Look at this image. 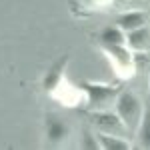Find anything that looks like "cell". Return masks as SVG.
Listing matches in <instances>:
<instances>
[{
    "mask_svg": "<svg viewBox=\"0 0 150 150\" xmlns=\"http://www.w3.org/2000/svg\"><path fill=\"white\" fill-rule=\"evenodd\" d=\"M114 112L124 122L130 136H134V132H136V128L140 124V118L144 114V104L138 98V94H134L132 90H120L118 98H116V104H114Z\"/></svg>",
    "mask_w": 150,
    "mask_h": 150,
    "instance_id": "cell-1",
    "label": "cell"
},
{
    "mask_svg": "<svg viewBox=\"0 0 150 150\" xmlns=\"http://www.w3.org/2000/svg\"><path fill=\"white\" fill-rule=\"evenodd\" d=\"M82 90L86 92V108L90 112H96V110H112L122 88L102 82H82Z\"/></svg>",
    "mask_w": 150,
    "mask_h": 150,
    "instance_id": "cell-2",
    "label": "cell"
},
{
    "mask_svg": "<svg viewBox=\"0 0 150 150\" xmlns=\"http://www.w3.org/2000/svg\"><path fill=\"white\" fill-rule=\"evenodd\" d=\"M90 122L96 128V132H100V134H114V136L130 138V132L126 130L124 122L112 110H96V112H90Z\"/></svg>",
    "mask_w": 150,
    "mask_h": 150,
    "instance_id": "cell-3",
    "label": "cell"
},
{
    "mask_svg": "<svg viewBox=\"0 0 150 150\" xmlns=\"http://www.w3.org/2000/svg\"><path fill=\"white\" fill-rule=\"evenodd\" d=\"M106 52V56H110L112 64L118 70H134V52L126 44H116V46H100Z\"/></svg>",
    "mask_w": 150,
    "mask_h": 150,
    "instance_id": "cell-4",
    "label": "cell"
},
{
    "mask_svg": "<svg viewBox=\"0 0 150 150\" xmlns=\"http://www.w3.org/2000/svg\"><path fill=\"white\" fill-rule=\"evenodd\" d=\"M116 26L122 28L124 32H130V30H136V28H142L148 24V14L138 8V10H124L116 16Z\"/></svg>",
    "mask_w": 150,
    "mask_h": 150,
    "instance_id": "cell-5",
    "label": "cell"
},
{
    "mask_svg": "<svg viewBox=\"0 0 150 150\" xmlns=\"http://www.w3.org/2000/svg\"><path fill=\"white\" fill-rule=\"evenodd\" d=\"M68 124L62 118H58L54 114H50L46 118V140L50 146H60L68 138Z\"/></svg>",
    "mask_w": 150,
    "mask_h": 150,
    "instance_id": "cell-6",
    "label": "cell"
},
{
    "mask_svg": "<svg viewBox=\"0 0 150 150\" xmlns=\"http://www.w3.org/2000/svg\"><path fill=\"white\" fill-rule=\"evenodd\" d=\"M126 46L132 52H150V24L126 32Z\"/></svg>",
    "mask_w": 150,
    "mask_h": 150,
    "instance_id": "cell-7",
    "label": "cell"
},
{
    "mask_svg": "<svg viewBox=\"0 0 150 150\" xmlns=\"http://www.w3.org/2000/svg\"><path fill=\"white\" fill-rule=\"evenodd\" d=\"M98 44L100 46H116V44H126V32L118 28L116 24L104 26L98 32Z\"/></svg>",
    "mask_w": 150,
    "mask_h": 150,
    "instance_id": "cell-8",
    "label": "cell"
},
{
    "mask_svg": "<svg viewBox=\"0 0 150 150\" xmlns=\"http://www.w3.org/2000/svg\"><path fill=\"white\" fill-rule=\"evenodd\" d=\"M134 140H136V146L144 150H150V106L144 108V114L140 118V124L134 132Z\"/></svg>",
    "mask_w": 150,
    "mask_h": 150,
    "instance_id": "cell-9",
    "label": "cell"
},
{
    "mask_svg": "<svg viewBox=\"0 0 150 150\" xmlns=\"http://www.w3.org/2000/svg\"><path fill=\"white\" fill-rule=\"evenodd\" d=\"M98 136V144L102 150H130L132 144H130V138H124V136H114V134H100L96 132Z\"/></svg>",
    "mask_w": 150,
    "mask_h": 150,
    "instance_id": "cell-10",
    "label": "cell"
},
{
    "mask_svg": "<svg viewBox=\"0 0 150 150\" xmlns=\"http://www.w3.org/2000/svg\"><path fill=\"white\" fill-rule=\"evenodd\" d=\"M64 66H66V56H64V60H60L54 68L50 70V74L46 76V82H44V86H46V90H52L54 86L58 84V80L62 78V72H64Z\"/></svg>",
    "mask_w": 150,
    "mask_h": 150,
    "instance_id": "cell-11",
    "label": "cell"
},
{
    "mask_svg": "<svg viewBox=\"0 0 150 150\" xmlns=\"http://www.w3.org/2000/svg\"><path fill=\"white\" fill-rule=\"evenodd\" d=\"M80 148H84V150H98V148H100L96 132H92V130H84V132H82Z\"/></svg>",
    "mask_w": 150,
    "mask_h": 150,
    "instance_id": "cell-12",
    "label": "cell"
},
{
    "mask_svg": "<svg viewBox=\"0 0 150 150\" xmlns=\"http://www.w3.org/2000/svg\"><path fill=\"white\" fill-rule=\"evenodd\" d=\"M112 6H114L116 10H138L142 8L144 4H146V0H112L110 2Z\"/></svg>",
    "mask_w": 150,
    "mask_h": 150,
    "instance_id": "cell-13",
    "label": "cell"
},
{
    "mask_svg": "<svg viewBox=\"0 0 150 150\" xmlns=\"http://www.w3.org/2000/svg\"><path fill=\"white\" fill-rule=\"evenodd\" d=\"M82 2L90 8H98V6H104V4H110L112 0H82Z\"/></svg>",
    "mask_w": 150,
    "mask_h": 150,
    "instance_id": "cell-14",
    "label": "cell"
},
{
    "mask_svg": "<svg viewBox=\"0 0 150 150\" xmlns=\"http://www.w3.org/2000/svg\"><path fill=\"white\" fill-rule=\"evenodd\" d=\"M148 100H150V82H148Z\"/></svg>",
    "mask_w": 150,
    "mask_h": 150,
    "instance_id": "cell-15",
    "label": "cell"
},
{
    "mask_svg": "<svg viewBox=\"0 0 150 150\" xmlns=\"http://www.w3.org/2000/svg\"><path fill=\"white\" fill-rule=\"evenodd\" d=\"M146 2H150V0H146Z\"/></svg>",
    "mask_w": 150,
    "mask_h": 150,
    "instance_id": "cell-16",
    "label": "cell"
}]
</instances>
